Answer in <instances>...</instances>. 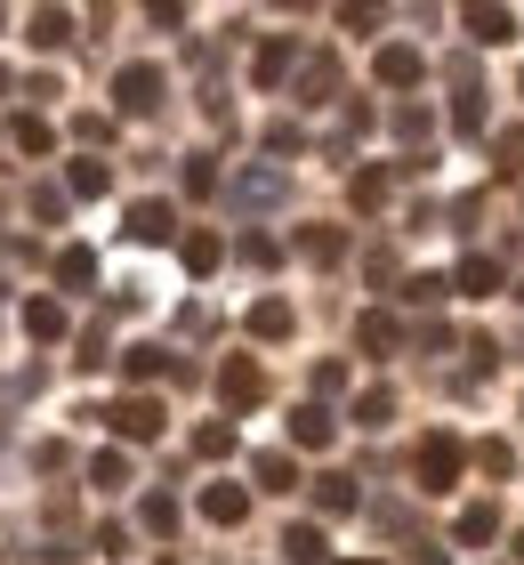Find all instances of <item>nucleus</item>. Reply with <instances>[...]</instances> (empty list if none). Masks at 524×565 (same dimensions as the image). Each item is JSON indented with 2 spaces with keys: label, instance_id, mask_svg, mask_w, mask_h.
<instances>
[{
  "label": "nucleus",
  "instance_id": "nucleus-28",
  "mask_svg": "<svg viewBox=\"0 0 524 565\" xmlns=\"http://www.w3.org/2000/svg\"><path fill=\"white\" fill-rule=\"evenodd\" d=\"M250 331H258V340H282V331H291V307H282V299H258V307H250Z\"/></svg>",
  "mask_w": 524,
  "mask_h": 565
},
{
  "label": "nucleus",
  "instance_id": "nucleus-19",
  "mask_svg": "<svg viewBox=\"0 0 524 565\" xmlns=\"http://www.w3.org/2000/svg\"><path fill=\"white\" fill-rule=\"evenodd\" d=\"M138 518H146V533H162V542H170V533H178V501L162 493V484H153V493L138 501Z\"/></svg>",
  "mask_w": 524,
  "mask_h": 565
},
{
  "label": "nucleus",
  "instance_id": "nucleus-43",
  "mask_svg": "<svg viewBox=\"0 0 524 565\" xmlns=\"http://www.w3.org/2000/svg\"><path fill=\"white\" fill-rule=\"evenodd\" d=\"M516 565H524V533H516Z\"/></svg>",
  "mask_w": 524,
  "mask_h": 565
},
{
  "label": "nucleus",
  "instance_id": "nucleus-16",
  "mask_svg": "<svg viewBox=\"0 0 524 565\" xmlns=\"http://www.w3.org/2000/svg\"><path fill=\"white\" fill-rule=\"evenodd\" d=\"M258 484H267V493H299V460L291 452H258Z\"/></svg>",
  "mask_w": 524,
  "mask_h": 565
},
{
  "label": "nucleus",
  "instance_id": "nucleus-26",
  "mask_svg": "<svg viewBox=\"0 0 524 565\" xmlns=\"http://www.w3.org/2000/svg\"><path fill=\"white\" fill-rule=\"evenodd\" d=\"M9 138H17V153H49V146H57V130H49L41 114H17V130H9Z\"/></svg>",
  "mask_w": 524,
  "mask_h": 565
},
{
  "label": "nucleus",
  "instance_id": "nucleus-46",
  "mask_svg": "<svg viewBox=\"0 0 524 565\" xmlns=\"http://www.w3.org/2000/svg\"><path fill=\"white\" fill-rule=\"evenodd\" d=\"M516 299H524V291H516Z\"/></svg>",
  "mask_w": 524,
  "mask_h": 565
},
{
  "label": "nucleus",
  "instance_id": "nucleus-9",
  "mask_svg": "<svg viewBox=\"0 0 524 565\" xmlns=\"http://www.w3.org/2000/svg\"><path fill=\"white\" fill-rule=\"evenodd\" d=\"M129 235H138V243H170L178 211H170V202H138V211H129Z\"/></svg>",
  "mask_w": 524,
  "mask_h": 565
},
{
  "label": "nucleus",
  "instance_id": "nucleus-24",
  "mask_svg": "<svg viewBox=\"0 0 524 565\" xmlns=\"http://www.w3.org/2000/svg\"><path fill=\"white\" fill-rule=\"evenodd\" d=\"M387 420H396V396H387V388H363V396H355V428H387Z\"/></svg>",
  "mask_w": 524,
  "mask_h": 565
},
{
  "label": "nucleus",
  "instance_id": "nucleus-40",
  "mask_svg": "<svg viewBox=\"0 0 524 565\" xmlns=\"http://www.w3.org/2000/svg\"><path fill=\"white\" fill-rule=\"evenodd\" d=\"M516 170H524V130L501 138V178H516Z\"/></svg>",
  "mask_w": 524,
  "mask_h": 565
},
{
  "label": "nucleus",
  "instance_id": "nucleus-4",
  "mask_svg": "<svg viewBox=\"0 0 524 565\" xmlns=\"http://www.w3.org/2000/svg\"><path fill=\"white\" fill-rule=\"evenodd\" d=\"M202 518H210V525H243V518H250V493H243V484H226V477L202 484Z\"/></svg>",
  "mask_w": 524,
  "mask_h": 565
},
{
  "label": "nucleus",
  "instance_id": "nucleus-8",
  "mask_svg": "<svg viewBox=\"0 0 524 565\" xmlns=\"http://www.w3.org/2000/svg\"><path fill=\"white\" fill-rule=\"evenodd\" d=\"M291 65H299V49L291 41H267V49H258V65H250V82L258 89H282V82H291Z\"/></svg>",
  "mask_w": 524,
  "mask_h": 565
},
{
  "label": "nucleus",
  "instance_id": "nucleus-34",
  "mask_svg": "<svg viewBox=\"0 0 524 565\" xmlns=\"http://www.w3.org/2000/svg\"><path fill=\"white\" fill-rule=\"evenodd\" d=\"M428 130H436V121L419 114V106H396V138H404V146H428Z\"/></svg>",
  "mask_w": 524,
  "mask_h": 565
},
{
  "label": "nucleus",
  "instance_id": "nucleus-22",
  "mask_svg": "<svg viewBox=\"0 0 524 565\" xmlns=\"http://www.w3.org/2000/svg\"><path fill=\"white\" fill-rule=\"evenodd\" d=\"M452 130H460V138H484V89H477V82L460 89V106H452Z\"/></svg>",
  "mask_w": 524,
  "mask_h": 565
},
{
  "label": "nucleus",
  "instance_id": "nucleus-3",
  "mask_svg": "<svg viewBox=\"0 0 524 565\" xmlns=\"http://www.w3.org/2000/svg\"><path fill=\"white\" fill-rule=\"evenodd\" d=\"M218 396L234 404V413H250V404L267 396V372H258L250 355H226V364H218Z\"/></svg>",
  "mask_w": 524,
  "mask_h": 565
},
{
  "label": "nucleus",
  "instance_id": "nucleus-15",
  "mask_svg": "<svg viewBox=\"0 0 524 565\" xmlns=\"http://www.w3.org/2000/svg\"><path fill=\"white\" fill-rule=\"evenodd\" d=\"M178 259H186V275H210V267L226 259V243H218V235L202 226V235H186V243H178Z\"/></svg>",
  "mask_w": 524,
  "mask_h": 565
},
{
  "label": "nucleus",
  "instance_id": "nucleus-23",
  "mask_svg": "<svg viewBox=\"0 0 524 565\" xmlns=\"http://www.w3.org/2000/svg\"><path fill=\"white\" fill-rule=\"evenodd\" d=\"M299 89H307V106H323V97L339 89V65H331V57H307V73H299Z\"/></svg>",
  "mask_w": 524,
  "mask_h": 565
},
{
  "label": "nucleus",
  "instance_id": "nucleus-41",
  "mask_svg": "<svg viewBox=\"0 0 524 565\" xmlns=\"http://www.w3.org/2000/svg\"><path fill=\"white\" fill-rule=\"evenodd\" d=\"M105 355H114V348H105V331H97V323H89V331H82V364H89V372H97V364H105Z\"/></svg>",
  "mask_w": 524,
  "mask_h": 565
},
{
  "label": "nucleus",
  "instance_id": "nucleus-1",
  "mask_svg": "<svg viewBox=\"0 0 524 565\" xmlns=\"http://www.w3.org/2000/svg\"><path fill=\"white\" fill-rule=\"evenodd\" d=\"M460 460H468V452H460V436H443V428H436L428 445H419V460H411V469H419V493H452V484H460Z\"/></svg>",
  "mask_w": 524,
  "mask_h": 565
},
{
  "label": "nucleus",
  "instance_id": "nucleus-2",
  "mask_svg": "<svg viewBox=\"0 0 524 565\" xmlns=\"http://www.w3.org/2000/svg\"><path fill=\"white\" fill-rule=\"evenodd\" d=\"M162 97H170V89H162V65H121V73H114V106H121V114H153Z\"/></svg>",
  "mask_w": 524,
  "mask_h": 565
},
{
  "label": "nucleus",
  "instance_id": "nucleus-37",
  "mask_svg": "<svg viewBox=\"0 0 524 565\" xmlns=\"http://www.w3.org/2000/svg\"><path fill=\"white\" fill-rule=\"evenodd\" d=\"M33 218H65V186H33Z\"/></svg>",
  "mask_w": 524,
  "mask_h": 565
},
{
  "label": "nucleus",
  "instance_id": "nucleus-36",
  "mask_svg": "<svg viewBox=\"0 0 524 565\" xmlns=\"http://www.w3.org/2000/svg\"><path fill=\"white\" fill-rule=\"evenodd\" d=\"M186 194H194V202L218 194V170H210V153H194V162H186Z\"/></svg>",
  "mask_w": 524,
  "mask_h": 565
},
{
  "label": "nucleus",
  "instance_id": "nucleus-33",
  "mask_svg": "<svg viewBox=\"0 0 524 565\" xmlns=\"http://www.w3.org/2000/svg\"><path fill=\"white\" fill-rule=\"evenodd\" d=\"M194 452H202V460H218V452H234V420H210V428L194 436Z\"/></svg>",
  "mask_w": 524,
  "mask_h": 565
},
{
  "label": "nucleus",
  "instance_id": "nucleus-10",
  "mask_svg": "<svg viewBox=\"0 0 524 565\" xmlns=\"http://www.w3.org/2000/svg\"><path fill=\"white\" fill-rule=\"evenodd\" d=\"M452 533H460V542H468V550H484V542H492V533H501V509H492V501H468Z\"/></svg>",
  "mask_w": 524,
  "mask_h": 565
},
{
  "label": "nucleus",
  "instance_id": "nucleus-35",
  "mask_svg": "<svg viewBox=\"0 0 524 565\" xmlns=\"http://www.w3.org/2000/svg\"><path fill=\"white\" fill-rule=\"evenodd\" d=\"M443 291H452V282H443V275H411V282H404V299H411V307H436Z\"/></svg>",
  "mask_w": 524,
  "mask_h": 565
},
{
  "label": "nucleus",
  "instance_id": "nucleus-13",
  "mask_svg": "<svg viewBox=\"0 0 524 565\" xmlns=\"http://www.w3.org/2000/svg\"><path fill=\"white\" fill-rule=\"evenodd\" d=\"M468 41L501 49V41H516V17H509V9H468Z\"/></svg>",
  "mask_w": 524,
  "mask_h": 565
},
{
  "label": "nucleus",
  "instance_id": "nucleus-30",
  "mask_svg": "<svg viewBox=\"0 0 524 565\" xmlns=\"http://www.w3.org/2000/svg\"><path fill=\"white\" fill-rule=\"evenodd\" d=\"M162 364H170V355H162V348H153V340L121 355V372H129V380H153V372H162Z\"/></svg>",
  "mask_w": 524,
  "mask_h": 565
},
{
  "label": "nucleus",
  "instance_id": "nucleus-11",
  "mask_svg": "<svg viewBox=\"0 0 524 565\" xmlns=\"http://www.w3.org/2000/svg\"><path fill=\"white\" fill-rule=\"evenodd\" d=\"M460 291H468V299H492V291H501V259L468 250V259H460Z\"/></svg>",
  "mask_w": 524,
  "mask_h": 565
},
{
  "label": "nucleus",
  "instance_id": "nucleus-38",
  "mask_svg": "<svg viewBox=\"0 0 524 565\" xmlns=\"http://www.w3.org/2000/svg\"><path fill=\"white\" fill-rule=\"evenodd\" d=\"M477 460H484V477H509V469H516L509 445H477Z\"/></svg>",
  "mask_w": 524,
  "mask_h": 565
},
{
  "label": "nucleus",
  "instance_id": "nucleus-5",
  "mask_svg": "<svg viewBox=\"0 0 524 565\" xmlns=\"http://www.w3.org/2000/svg\"><path fill=\"white\" fill-rule=\"evenodd\" d=\"M379 82H387V89H419V82H428V57H419V49H404V41L379 49Z\"/></svg>",
  "mask_w": 524,
  "mask_h": 565
},
{
  "label": "nucleus",
  "instance_id": "nucleus-32",
  "mask_svg": "<svg viewBox=\"0 0 524 565\" xmlns=\"http://www.w3.org/2000/svg\"><path fill=\"white\" fill-rule=\"evenodd\" d=\"M65 186H73V194H105V162H97V153H89V162H73Z\"/></svg>",
  "mask_w": 524,
  "mask_h": 565
},
{
  "label": "nucleus",
  "instance_id": "nucleus-7",
  "mask_svg": "<svg viewBox=\"0 0 524 565\" xmlns=\"http://www.w3.org/2000/svg\"><path fill=\"white\" fill-rule=\"evenodd\" d=\"M331 436H339V420L323 413V404H299V413H291V445H307V452H323Z\"/></svg>",
  "mask_w": 524,
  "mask_h": 565
},
{
  "label": "nucleus",
  "instance_id": "nucleus-12",
  "mask_svg": "<svg viewBox=\"0 0 524 565\" xmlns=\"http://www.w3.org/2000/svg\"><path fill=\"white\" fill-rule=\"evenodd\" d=\"M355 340L372 348V355H396V348H404V331H396V316H379V307H372V316H355Z\"/></svg>",
  "mask_w": 524,
  "mask_h": 565
},
{
  "label": "nucleus",
  "instance_id": "nucleus-27",
  "mask_svg": "<svg viewBox=\"0 0 524 565\" xmlns=\"http://www.w3.org/2000/svg\"><path fill=\"white\" fill-rule=\"evenodd\" d=\"M65 41H73V17L65 9H41L33 17V49H65Z\"/></svg>",
  "mask_w": 524,
  "mask_h": 565
},
{
  "label": "nucleus",
  "instance_id": "nucleus-25",
  "mask_svg": "<svg viewBox=\"0 0 524 565\" xmlns=\"http://www.w3.org/2000/svg\"><path fill=\"white\" fill-rule=\"evenodd\" d=\"M89 484H97V493H121V484H129V452H97L89 460Z\"/></svg>",
  "mask_w": 524,
  "mask_h": 565
},
{
  "label": "nucleus",
  "instance_id": "nucleus-20",
  "mask_svg": "<svg viewBox=\"0 0 524 565\" xmlns=\"http://www.w3.org/2000/svg\"><path fill=\"white\" fill-rule=\"evenodd\" d=\"M24 331H33V340H57V331H65V307H57V299H24Z\"/></svg>",
  "mask_w": 524,
  "mask_h": 565
},
{
  "label": "nucleus",
  "instance_id": "nucleus-14",
  "mask_svg": "<svg viewBox=\"0 0 524 565\" xmlns=\"http://www.w3.org/2000/svg\"><path fill=\"white\" fill-rule=\"evenodd\" d=\"M282 565H331L323 533H314V525H291V533H282Z\"/></svg>",
  "mask_w": 524,
  "mask_h": 565
},
{
  "label": "nucleus",
  "instance_id": "nucleus-21",
  "mask_svg": "<svg viewBox=\"0 0 524 565\" xmlns=\"http://www.w3.org/2000/svg\"><path fill=\"white\" fill-rule=\"evenodd\" d=\"M299 250H307L314 267H331V259H339L347 243H339V226H299Z\"/></svg>",
  "mask_w": 524,
  "mask_h": 565
},
{
  "label": "nucleus",
  "instance_id": "nucleus-18",
  "mask_svg": "<svg viewBox=\"0 0 524 565\" xmlns=\"http://www.w3.org/2000/svg\"><path fill=\"white\" fill-rule=\"evenodd\" d=\"M57 282H65V291H89V282H97V250H82V243H73L65 259H57Z\"/></svg>",
  "mask_w": 524,
  "mask_h": 565
},
{
  "label": "nucleus",
  "instance_id": "nucleus-29",
  "mask_svg": "<svg viewBox=\"0 0 524 565\" xmlns=\"http://www.w3.org/2000/svg\"><path fill=\"white\" fill-rule=\"evenodd\" d=\"M314 501H323L331 518H347L355 509V477H314Z\"/></svg>",
  "mask_w": 524,
  "mask_h": 565
},
{
  "label": "nucleus",
  "instance_id": "nucleus-45",
  "mask_svg": "<svg viewBox=\"0 0 524 565\" xmlns=\"http://www.w3.org/2000/svg\"><path fill=\"white\" fill-rule=\"evenodd\" d=\"M0 89H9V65H0Z\"/></svg>",
  "mask_w": 524,
  "mask_h": 565
},
{
  "label": "nucleus",
  "instance_id": "nucleus-6",
  "mask_svg": "<svg viewBox=\"0 0 524 565\" xmlns=\"http://www.w3.org/2000/svg\"><path fill=\"white\" fill-rule=\"evenodd\" d=\"M105 420H114L121 436H153V428H162V404H153V396H121Z\"/></svg>",
  "mask_w": 524,
  "mask_h": 565
},
{
  "label": "nucleus",
  "instance_id": "nucleus-44",
  "mask_svg": "<svg viewBox=\"0 0 524 565\" xmlns=\"http://www.w3.org/2000/svg\"><path fill=\"white\" fill-rule=\"evenodd\" d=\"M347 565H379V557H347Z\"/></svg>",
  "mask_w": 524,
  "mask_h": 565
},
{
  "label": "nucleus",
  "instance_id": "nucleus-42",
  "mask_svg": "<svg viewBox=\"0 0 524 565\" xmlns=\"http://www.w3.org/2000/svg\"><path fill=\"white\" fill-rule=\"evenodd\" d=\"M411 565H443V550H428V542H419V550H411Z\"/></svg>",
  "mask_w": 524,
  "mask_h": 565
},
{
  "label": "nucleus",
  "instance_id": "nucleus-31",
  "mask_svg": "<svg viewBox=\"0 0 524 565\" xmlns=\"http://www.w3.org/2000/svg\"><path fill=\"white\" fill-rule=\"evenodd\" d=\"M387 202V170H355V211H379Z\"/></svg>",
  "mask_w": 524,
  "mask_h": 565
},
{
  "label": "nucleus",
  "instance_id": "nucleus-17",
  "mask_svg": "<svg viewBox=\"0 0 524 565\" xmlns=\"http://www.w3.org/2000/svg\"><path fill=\"white\" fill-rule=\"evenodd\" d=\"M226 194H234V202H275V194H282V170H243Z\"/></svg>",
  "mask_w": 524,
  "mask_h": 565
},
{
  "label": "nucleus",
  "instance_id": "nucleus-39",
  "mask_svg": "<svg viewBox=\"0 0 524 565\" xmlns=\"http://www.w3.org/2000/svg\"><path fill=\"white\" fill-rule=\"evenodd\" d=\"M347 388V364H314V396H339Z\"/></svg>",
  "mask_w": 524,
  "mask_h": 565
}]
</instances>
